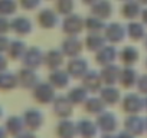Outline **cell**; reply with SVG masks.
Masks as SVG:
<instances>
[{
  "label": "cell",
  "instance_id": "obj_33",
  "mask_svg": "<svg viewBox=\"0 0 147 138\" xmlns=\"http://www.w3.org/2000/svg\"><path fill=\"white\" fill-rule=\"evenodd\" d=\"M125 29H127V35H128L130 39H133V40H141V39L146 38V27H144V23L131 22Z\"/></svg>",
  "mask_w": 147,
  "mask_h": 138
},
{
  "label": "cell",
  "instance_id": "obj_41",
  "mask_svg": "<svg viewBox=\"0 0 147 138\" xmlns=\"http://www.w3.org/2000/svg\"><path fill=\"white\" fill-rule=\"evenodd\" d=\"M7 65H9V58L6 53H0V72H3L7 69Z\"/></svg>",
  "mask_w": 147,
  "mask_h": 138
},
{
  "label": "cell",
  "instance_id": "obj_30",
  "mask_svg": "<svg viewBox=\"0 0 147 138\" xmlns=\"http://www.w3.org/2000/svg\"><path fill=\"white\" fill-rule=\"evenodd\" d=\"M105 40L107 39H105V36H101V32H97V33L90 32V35L85 38V46L88 50L97 52L102 46H105Z\"/></svg>",
  "mask_w": 147,
  "mask_h": 138
},
{
  "label": "cell",
  "instance_id": "obj_54",
  "mask_svg": "<svg viewBox=\"0 0 147 138\" xmlns=\"http://www.w3.org/2000/svg\"><path fill=\"white\" fill-rule=\"evenodd\" d=\"M123 2H128V0H123Z\"/></svg>",
  "mask_w": 147,
  "mask_h": 138
},
{
  "label": "cell",
  "instance_id": "obj_8",
  "mask_svg": "<svg viewBox=\"0 0 147 138\" xmlns=\"http://www.w3.org/2000/svg\"><path fill=\"white\" fill-rule=\"evenodd\" d=\"M97 127L100 131H102L104 134H113L117 127H118V119L113 112H101L100 115H97Z\"/></svg>",
  "mask_w": 147,
  "mask_h": 138
},
{
  "label": "cell",
  "instance_id": "obj_46",
  "mask_svg": "<svg viewBox=\"0 0 147 138\" xmlns=\"http://www.w3.org/2000/svg\"><path fill=\"white\" fill-rule=\"evenodd\" d=\"M82 2H84L85 5H91V6H92L94 3H97V2H98V0H82Z\"/></svg>",
  "mask_w": 147,
  "mask_h": 138
},
{
  "label": "cell",
  "instance_id": "obj_40",
  "mask_svg": "<svg viewBox=\"0 0 147 138\" xmlns=\"http://www.w3.org/2000/svg\"><path fill=\"white\" fill-rule=\"evenodd\" d=\"M10 45V39L7 35H0V53H6Z\"/></svg>",
  "mask_w": 147,
  "mask_h": 138
},
{
  "label": "cell",
  "instance_id": "obj_53",
  "mask_svg": "<svg viewBox=\"0 0 147 138\" xmlns=\"http://www.w3.org/2000/svg\"><path fill=\"white\" fill-rule=\"evenodd\" d=\"M146 66H147V59H146Z\"/></svg>",
  "mask_w": 147,
  "mask_h": 138
},
{
  "label": "cell",
  "instance_id": "obj_16",
  "mask_svg": "<svg viewBox=\"0 0 147 138\" xmlns=\"http://www.w3.org/2000/svg\"><path fill=\"white\" fill-rule=\"evenodd\" d=\"M82 86L88 92H100V89L102 88V81H101L100 72L88 71L82 78Z\"/></svg>",
  "mask_w": 147,
  "mask_h": 138
},
{
  "label": "cell",
  "instance_id": "obj_32",
  "mask_svg": "<svg viewBox=\"0 0 147 138\" xmlns=\"http://www.w3.org/2000/svg\"><path fill=\"white\" fill-rule=\"evenodd\" d=\"M118 56H120V60L125 66H131L138 60V50L134 46H125V48L121 49Z\"/></svg>",
  "mask_w": 147,
  "mask_h": 138
},
{
  "label": "cell",
  "instance_id": "obj_22",
  "mask_svg": "<svg viewBox=\"0 0 147 138\" xmlns=\"http://www.w3.org/2000/svg\"><path fill=\"white\" fill-rule=\"evenodd\" d=\"M58 13L51 9H43L38 13V23L43 29H52L58 25Z\"/></svg>",
  "mask_w": 147,
  "mask_h": 138
},
{
  "label": "cell",
  "instance_id": "obj_11",
  "mask_svg": "<svg viewBox=\"0 0 147 138\" xmlns=\"http://www.w3.org/2000/svg\"><path fill=\"white\" fill-rule=\"evenodd\" d=\"M124 129L133 134L134 137H140L146 131V119L137 115H128L124 121Z\"/></svg>",
  "mask_w": 147,
  "mask_h": 138
},
{
  "label": "cell",
  "instance_id": "obj_48",
  "mask_svg": "<svg viewBox=\"0 0 147 138\" xmlns=\"http://www.w3.org/2000/svg\"><path fill=\"white\" fill-rule=\"evenodd\" d=\"M3 114H5V111H3V108H2V107H0V119L3 118Z\"/></svg>",
  "mask_w": 147,
  "mask_h": 138
},
{
  "label": "cell",
  "instance_id": "obj_25",
  "mask_svg": "<svg viewBox=\"0 0 147 138\" xmlns=\"http://www.w3.org/2000/svg\"><path fill=\"white\" fill-rule=\"evenodd\" d=\"M26 43L20 39H15V40H10V45H9V49L6 52L7 58L12 59V60H20L26 52Z\"/></svg>",
  "mask_w": 147,
  "mask_h": 138
},
{
  "label": "cell",
  "instance_id": "obj_45",
  "mask_svg": "<svg viewBox=\"0 0 147 138\" xmlns=\"http://www.w3.org/2000/svg\"><path fill=\"white\" fill-rule=\"evenodd\" d=\"M141 17H143V23H144V26H147V9L141 12Z\"/></svg>",
  "mask_w": 147,
  "mask_h": 138
},
{
  "label": "cell",
  "instance_id": "obj_27",
  "mask_svg": "<svg viewBox=\"0 0 147 138\" xmlns=\"http://www.w3.org/2000/svg\"><path fill=\"white\" fill-rule=\"evenodd\" d=\"M16 86H19L18 84V75L10 72V71H3V72H0V91H12L15 89Z\"/></svg>",
  "mask_w": 147,
  "mask_h": 138
},
{
  "label": "cell",
  "instance_id": "obj_23",
  "mask_svg": "<svg viewBox=\"0 0 147 138\" xmlns=\"http://www.w3.org/2000/svg\"><path fill=\"white\" fill-rule=\"evenodd\" d=\"M100 98L105 105H115L121 99V94L114 85H105L100 89Z\"/></svg>",
  "mask_w": 147,
  "mask_h": 138
},
{
  "label": "cell",
  "instance_id": "obj_49",
  "mask_svg": "<svg viewBox=\"0 0 147 138\" xmlns=\"http://www.w3.org/2000/svg\"><path fill=\"white\" fill-rule=\"evenodd\" d=\"M140 5H147V0H137Z\"/></svg>",
  "mask_w": 147,
  "mask_h": 138
},
{
  "label": "cell",
  "instance_id": "obj_36",
  "mask_svg": "<svg viewBox=\"0 0 147 138\" xmlns=\"http://www.w3.org/2000/svg\"><path fill=\"white\" fill-rule=\"evenodd\" d=\"M55 10L59 15H71L74 12V0H56Z\"/></svg>",
  "mask_w": 147,
  "mask_h": 138
},
{
  "label": "cell",
  "instance_id": "obj_44",
  "mask_svg": "<svg viewBox=\"0 0 147 138\" xmlns=\"http://www.w3.org/2000/svg\"><path fill=\"white\" fill-rule=\"evenodd\" d=\"M7 131L5 129V127H0V138H7Z\"/></svg>",
  "mask_w": 147,
  "mask_h": 138
},
{
  "label": "cell",
  "instance_id": "obj_38",
  "mask_svg": "<svg viewBox=\"0 0 147 138\" xmlns=\"http://www.w3.org/2000/svg\"><path fill=\"white\" fill-rule=\"evenodd\" d=\"M10 32V20L9 17L0 15V35H7Z\"/></svg>",
  "mask_w": 147,
  "mask_h": 138
},
{
  "label": "cell",
  "instance_id": "obj_2",
  "mask_svg": "<svg viewBox=\"0 0 147 138\" xmlns=\"http://www.w3.org/2000/svg\"><path fill=\"white\" fill-rule=\"evenodd\" d=\"M121 109L128 115H137L144 109V99L140 94H128L121 101Z\"/></svg>",
  "mask_w": 147,
  "mask_h": 138
},
{
  "label": "cell",
  "instance_id": "obj_50",
  "mask_svg": "<svg viewBox=\"0 0 147 138\" xmlns=\"http://www.w3.org/2000/svg\"><path fill=\"white\" fill-rule=\"evenodd\" d=\"M144 48H146V50H147V35H146V38H144Z\"/></svg>",
  "mask_w": 147,
  "mask_h": 138
},
{
  "label": "cell",
  "instance_id": "obj_14",
  "mask_svg": "<svg viewBox=\"0 0 147 138\" xmlns=\"http://www.w3.org/2000/svg\"><path fill=\"white\" fill-rule=\"evenodd\" d=\"M125 35H127V29L123 25L117 23V22L105 26V39L110 40L111 43H120V42H123V39L125 38Z\"/></svg>",
  "mask_w": 147,
  "mask_h": 138
},
{
  "label": "cell",
  "instance_id": "obj_19",
  "mask_svg": "<svg viewBox=\"0 0 147 138\" xmlns=\"http://www.w3.org/2000/svg\"><path fill=\"white\" fill-rule=\"evenodd\" d=\"M63 53L61 50H56V49H51L45 53L43 56V65L46 68H49L51 71H55V69H59L63 63Z\"/></svg>",
  "mask_w": 147,
  "mask_h": 138
},
{
  "label": "cell",
  "instance_id": "obj_26",
  "mask_svg": "<svg viewBox=\"0 0 147 138\" xmlns=\"http://www.w3.org/2000/svg\"><path fill=\"white\" fill-rule=\"evenodd\" d=\"M91 13L100 19H108L113 13V5L108 0H98L97 3H94L91 6Z\"/></svg>",
  "mask_w": 147,
  "mask_h": 138
},
{
  "label": "cell",
  "instance_id": "obj_39",
  "mask_svg": "<svg viewBox=\"0 0 147 138\" xmlns=\"http://www.w3.org/2000/svg\"><path fill=\"white\" fill-rule=\"evenodd\" d=\"M137 89L140 94L147 95V75H141L137 81Z\"/></svg>",
  "mask_w": 147,
  "mask_h": 138
},
{
  "label": "cell",
  "instance_id": "obj_28",
  "mask_svg": "<svg viewBox=\"0 0 147 138\" xmlns=\"http://www.w3.org/2000/svg\"><path fill=\"white\" fill-rule=\"evenodd\" d=\"M141 6L140 3L137 2V0H128V2H125L123 6H121V16L128 19V20H133L136 19L137 16L141 15Z\"/></svg>",
  "mask_w": 147,
  "mask_h": 138
},
{
  "label": "cell",
  "instance_id": "obj_4",
  "mask_svg": "<svg viewBox=\"0 0 147 138\" xmlns=\"http://www.w3.org/2000/svg\"><path fill=\"white\" fill-rule=\"evenodd\" d=\"M52 111L53 114L61 118V119H66L72 115L74 112V105L71 104V101L68 99V96L65 95H59V96H55L53 102H52Z\"/></svg>",
  "mask_w": 147,
  "mask_h": 138
},
{
  "label": "cell",
  "instance_id": "obj_18",
  "mask_svg": "<svg viewBox=\"0 0 147 138\" xmlns=\"http://www.w3.org/2000/svg\"><path fill=\"white\" fill-rule=\"evenodd\" d=\"M117 58V49L115 46H102L100 50H97V55H95V60L98 65L101 66H105V65H111Z\"/></svg>",
  "mask_w": 147,
  "mask_h": 138
},
{
  "label": "cell",
  "instance_id": "obj_3",
  "mask_svg": "<svg viewBox=\"0 0 147 138\" xmlns=\"http://www.w3.org/2000/svg\"><path fill=\"white\" fill-rule=\"evenodd\" d=\"M23 122H25V127H26L28 131L35 132V131L40 129V127L45 122V118H43V114H42L40 109H38V108H29L23 114Z\"/></svg>",
  "mask_w": 147,
  "mask_h": 138
},
{
  "label": "cell",
  "instance_id": "obj_9",
  "mask_svg": "<svg viewBox=\"0 0 147 138\" xmlns=\"http://www.w3.org/2000/svg\"><path fill=\"white\" fill-rule=\"evenodd\" d=\"M90 71L88 62L84 58H71V60L66 65V72L71 78H84V75Z\"/></svg>",
  "mask_w": 147,
  "mask_h": 138
},
{
  "label": "cell",
  "instance_id": "obj_10",
  "mask_svg": "<svg viewBox=\"0 0 147 138\" xmlns=\"http://www.w3.org/2000/svg\"><path fill=\"white\" fill-rule=\"evenodd\" d=\"M33 30L32 20L26 16H16L10 20V32H13L18 36H28Z\"/></svg>",
  "mask_w": 147,
  "mask_h": 138
},
{
  "label": "cell",
  "instance_id": "obj_5",
  "mask_svg": "<svg viewBox=\"0 0 147 138\" xmlns=\"http://www.w3.org/2000/svg\"><path fill=\"white\" fill-rule=\"evenodd\" d=\"M16 75H18L19 86H22L25 89H33L39 84V75L36 72V69H30V68L23 66Z\"/></svg>",
  "mask_w": 147,
  "mask_h": 138
},
{
  "label": "cell",
  "instance_id": "obj_13",
  "mask_svg": "<svg viewBox=\"0 0 147 138\" xmlns=\"http://www.w3.org/2000/svg\"><path fill=\"white\" fill-rule=\"evenodd\" d=\"M82 52V42L77 36H68L62 42V53L68 58H77Z\"/></svg>",
  "mask_w": 147,
  "mask_h": 138
},
{
  "label": "cell",
  "instance_id": "obj_42",
  "mask_svg": "<svg viewBox=\"0 0 147 138\" xmlns=\"http://www.w3.org/2000/svg\"><path fill=\"white\" fill-rule=\"evenodd\" d=\"M13 138H36V135L32 131H23V132H20L19 135H16Z\"/></svg>",
  "mask_w": 147,
  "mask_h": 138
},
{
  "label": "cell",
  "instance_id": "obj_51",
  "mask_svg": "<svg viewBox=\"0 0 147 138\" xmlns=\"http://www.w3.org/2000/svg\"><path fill=\"white\" fill-rule=\"evenodd\" d=\"M144 109H146V111H147V98H146V99H144Z\"/></svg>",
  "mask_w": 147,
  "mask_h": 138
},
{
  "label": "cell",
  "instance_id": "obj_21",
  "mask_svg": "<svg viewBox=\"0 0 147 138\" xmlns=\"http://www.w3.org/2000/svg\"><path fill=\"white\" fill-rule=\"evenodd\" d=\"M58 138H75L77 137V124L71 119H61L56 127Z\"/></svg>",
  "mask_w": 147,
  "mask_h": 138
},
{
  "label": "cell",
  "instance_id": "obj_17",
  "mask_svg": "<svg viewBox=\"0 0 147 138\" xmlns=\"http://www.w3.org/2000/svg\"><path fill=\"white\" fill-rule=\"evenodd\" d=\"M69 74L66 72V69H55L49 75V84L55 88V89H63L69 85Z\"/></svg>",
  "mask_w": 147,
  "mask_h": 138
},
{
  "label": "cell",
  "instance_id": "obj_20",
  "mask_svg": "<svg viewBox=\"0 0 147 138\" xmlns=\"http://www.w3.org/2000/svg\"><path fill=\"white\" fill-rule=\"evenodd\" d=\"M137 81H138V75L136 72V69H133L131 66H125L124 69H121L118 82L123 88L130 89V88L137 85Z\"/></svg>",
  "mask_w": 147,
  "mask_h": 138
},
{
  "label": "cell",
  "instance_id": "obj_1",
  "mask_svg": "<svg viewBox=\"0 0 147 138\" xmlns=\"http://www.w3.org/2000/svg\"><path fill=\"white\" fill-rule=\"evenodd\" d=\"M33 99L39 104H52L55 99V88L49 82H39L33 89H32Z\"/></svg>",
  "mask_w": 147,
  "mask_h": 138
},
{
  "label": "cell",
  "instance_id": "obj_29",
  "mask_svg": "<svg viewBox=\"0 0 147 138\" xmlns=\"http://www.w3.org/2000/svg\"><path fill=\"white\" fill-rule=\"evenodd\" d=\"M105 104L102 102V99L100 96H88V99L84 102V108H85V112L87 114H91V115H100L101 112L105 111Z\"/></svg>",
  "mask_w": 147,
  "mask_h": 138
},
{
  "label": "cell",
  "instance_id": "obj_37",
  "mask_svg": "<svg viewBox=\"0 0 147 138\" xmlns=\"http://www.w3.org/2000/svg\"><path fill=\"white\" fill-rule=\"evenodd\" d=\"M19 6L25 10H35L36 7H39L42 0H18Z\"/></svg>",
  "mask_w": 147,
  "mask_h": 138
},
{
  "label": "cell",
  "instance_id": "obj_12",
  "mask_svg": "<svg viewBox=\"0 0 147 138\" xmlns=\"http://www.w3.org/2000/svg\"><path fill=\"white\" fill-rule=\"evenodd\" d=\"M98 131L100 129L97 127V122L88 118H82L77 122V135H80L81 138H95Z\"/></svg>",
  "mask_w": 147,
  "mask_h": 138
},
{
  "label": "cell",
  "instance_id": "obj_43",
  "mask_svg": "<svg viewBox=\"0 0 147 138\" xmlns=\"http://www.w3.org/2000/svg\"><path fill=\"white\" fill-rule=\"evenodd\" d=\"M115 137H117V138H136L133 134H130V132H128V131H125V129H124V131H121V132H118Z\"/></svg>",
  "mask_w": 147,
  "mask_h": 138
},
{
  "label": "cell",
  "instance_id": "obj_35",
  "mask_svg": "<svg viewBox=\"0 0 147 138\" xmlns=\"http://www.w3.org/2000/svg\"><path fill=\"white\" fill-rule=\"evenodd\" d=\"M84 23H85V27L90 32H92V33H97V32H101L102 29H105V25H104L102 19H100V17H97L94 15L90 16V17H87L84 20Z\"/></svg>",
  "mask_w": 147,
  "mask_h": 138
},
{
  "label": "cell",
  "instance_id": "obj_24",
  "mask_svg": "<svg viewBox=\"0 0 147 138\" xmlns=\"http://www.w3.org/2000/svg\"><path fill=\"white\" fill-rule=\"evenodd\" d=\"M5 129L7 131L9 135H19L20 132H23L26 129L25 127V122H23V117H19V115H12L6 119L5 122Z\"/></svg>",
  "mask_w": 147,
  "mask_h": 138
},
{
  "label": "cell",
  "instance_id": "obj_7",
  "mask_svg": "<svg viewBox=\"0 0 147 138\" xmlns=\"http://www.w3.org/2000/svg\"><path fill=\"white\" fill-rule=\"evenodd\" d=\"M43 52L36 48V46H32V48H28L23 58H22V63L25 68H30V69H38L40 65H43Z\"/></svg>",
  "mask_w": 147,
  "mask_h": 138
},
{
  "label": "cell",
  "instance_id": "obj_31",
  "mask_svg": "<svg viewBox=\"0 0 147 138\" xmlns=\"http://www.w3.org/2000/svg\"><path fill=\"white\" fill-rule=\"evenodd\" d=\"M66 96H68V99L71 101L72 105H81L88 99V91L84 86H75L68 92Z\"/></svg>",
  "mask_w": 147,
  "mask_h": 138
},
{
  "label": "cell",
  "instance_id": "obj_34",
  "mask_svg": "<svg viewBox=\"0 0 147 138\" xmlns=\"http://www.w3.org/2000/svg\"><path fill=\"white\" fill-rule=\"evenodd\" d=\"M18 7H19L18 0H0V15L6 17L13 16L18 12Z\"/></svg>",
  "mask_w": 147,
  "mask_h": 138
},
{
  "label": "cell",
  "instance_id": "obj_47",
  "mask_svg": "<svg viewBox=\"0 0 147 138\" xmlns=\"http://www.w3.org/2000/svg\"><path fill=\"white\" fill-rule=\"evenodd\" d=\"M101 138H117L115 135H113V134H104Z\"/></svg>",
  "mask_w": 147,
  "mask_h": 138
},
{
  "label": "cell",
  "instance_id": "obj_52",
  "mask_svg": "<svg viewBox=\"0 0 147 138\" xmlns=\"http://www.w3.org/2000/svg\"><path fill=\"white\" fill-rule=\"evenodd\" d=\"M146 131H147V118H146Z\"/></svg>",
  "mask_w": 147,
  "mask_h": 138
},
{
  "label": "cell",
  "instance_id": "obj_15",
  "mask_svg": "<svg viewBox=\"0 0 147 138\" xmlns=\"http://www.w3.org/2000/svg\"><path fill=\"white\" fill-rule=\"evenodd\" d=\"M120 72H121V69L118 66L113 65V63L102 66V69L100 71V76H101L102 85H114L115 82H118Z\"/></svg>",
  "mask_w": 147,
  "mask_h": 138
},
{
  "label": "cell",
  "instance_id": "obj_6",
  "mask_svg": "<svg viewBox=\"0 0 147 138\" xmlns=\"http://www.w3.org/2000/svg\"><path fill=\"white\" fill-rule=\"evenodd\" d=\"M85 27V23L82 20L81 16L78 15H68L62 23V30L68 35V36H77L78 33L82 32V29Z\"/></svg>",
  "mask_w": 147,
  "mask_h": 138
}]
</instances>
